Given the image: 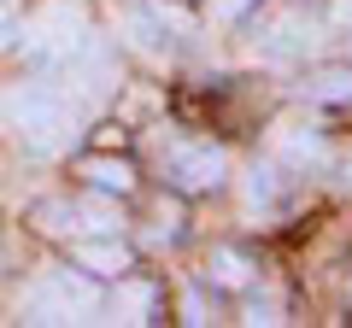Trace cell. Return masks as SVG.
<instances>
[{"instance_id": "4fadbf2b", "label": "cell", "mask_w": 352, "mask_h": 328, "mask_svg": "<svg viewBox=\"0 0 352 328\" xmlns=\"http://www.w3.org/2000/svg\"><path fill=\"white\" fill-rule=\"evenodd\" d=\"M252 6H258V0H206V18H212V24H241Z\"/></svg>"}, {"instance_id": "277c9868", "label": "cell", "mask_w": 352, "mask_h": 328, "mask_svg": "<svg viewBox=\"0 0 352 328\" xmlns=\"http://www.w3.org/2000/svg\"><path fill=\"white\" fill-rule=\"evenodd\" d=\"M159 164H164V182L182 194H212L217 182H223L229 159L223 147H212V141H188V135H170L159 147Z\"/></svg>"}, {"instance_id": "e0dca14e", "label": "cell", "mask_w": 352, "mask_h": 328, "mask_svg": "<svg viewBox=\"0 0 352 328\" xmlns=\"http://www.w3.org/2000/svg\"><path fill=\"white\" fill-rule=\"evenodd\" d=\"M182 311H188V323H212V316H206V305H200V293H188V299H182Z\"/></svg>"}, {"instance_id": "5bb4252c", "label": "cell", "mask_w": 352, "mask_h": 328, "mask_svg": "<svg viewBox=\"0 0 352 328\" xmlns=\"http://www.w3.org/2000/svg\"><path fill=\"white\" fill-rule=\"evenodd\" d=\"M247 323H282V293H258L247 305Z\"/></svg>"}, {"instance_id": "52a82bcc", "label": "cell", "mask_w": 352, "mask_h": 328, "mask_svg": "<svg viewBox=\"0 0 352 328\" xmlns=\"http://www.w3.org/2000/svg\"><path fill=\"white\" fill-rule=\"evenodd\" d=\"M76 264L94 276H124L129 270V246L124 240H76Z\"/></svg>"}, {"instance_id": "9c48e42d", "label": "cell", "mask_w": 352, "mask_h": 328, "mask_svg": "<svg viewBox=\"0 0 352 328\" xmlns=\"http://www.w3.org/2000/svg\"><path fill=\"white\" fill-rule=\"evenodd\" d=\"M206 276H212L217 288H247L252 281V258L235 253V246H217V253L206 258Z\"/></svg>"}, {"instance_id": "6da1fadb", "label": "cell", "mask_w": 352, "mask_h": 328, "mask_svg": "<svg viewBox=\"0 0 352 328\" xmlns=\"http://www.w3.org/2000/svg\"><path fill=\"white\" fill-rule=\"evenodd\" d=\"M0 117L24 141L30 152H59L65 141L76 135V112L59 89H41V82H24V89L0 94Z\"/></svg>"}, {"instance_id": "2e32d148", "label": "cell", "mask_w": 352, "mask_h": 328, "mask_svg": "<svg viewBox=\"0 0 352 328\" xmlns=\"http://www.w3.org/2000/svg\"><path fill=\"white\" fill-rule=\"evenodd\" d=\"M18 36V12H12V0H0V41H12Z\"/></svg>"}, {"instance_id": "8fae6325", "label": "cell", "mask_w": 352, "mask_h": 328, "mask_svg": "<svg viewBox=\"0 0 352 328\" xmlns=\"http://www.w3.org/2000/svg\"><path fill=\"white\" fill-rule=\"evenodd\" d=\"M36 223L47 229V235H71V229H82V223H76V205H65V200H47L36 211Z\"/></svg>"}, {"instance_id": "7a4b0ae2", "label": "cell", "mask_w": 352, "mask_h": 328, "mask_svg": "<svg viewBox=\"0 0 352 328\" xmlns=\"http://www.w3.org/2000/svg\"><path fill=\"white\" fill-rule=\"evenodd\" d=\"M82 47H88V12H82V0H47V6L24 24V53H30V65L47 71V76L65 71Z\"/></svg>"}, {"instance_id": "30bf717a", "label": "cell", "mask_w": 352, "mask_h": 328, "mask_svg": "<svg viewBox=\"0 0 352 328\" xmlns=\"http://www.w3.org/2000/svg\"><path fill=\"white\" fill-rule=\"evenodd\" d=\"M82 176L94 182L100 194H129V188H135V170H129L124 159H88V164H82Z\"/></svg>"}, {"instance_id": "7c38bea8", "label": "cell", "mask_w": 352, "mask_h": 328, "mask_svg": "<svg viewBox=\"0 0 352 328\" xmlns=\"http://www.w3.org/2000/svg\"><path fill=\"white\" fill-rule=\"evenodd\" d=\"M247 205H252V211H270V205H276V182H270V170H252V176H247Z\"/></svg>"}, {"instance_id": "9a60e30c", "label": "cell", "mask_w": 352, "mask_h": 328, "mask_svg": "<svg viewBox=\"0 0 352 328\" xmlns=\"http://www.w3.org/2000/svg\"><path fill=\"white\" fill-rule=\"evenodd\" d=\"M323 94H335V100H352V71H329V76H323Z\"/></svg>"}, {"instance_id": "8992f818", "label": "cell", "mask_w": 352, "mask_h": 328, "mask_svg": "<svg viewBox=\"0 0 352 328\" xmlns=\"http://www.w3.org/2000/svg\"><path fill=\"white\" fill-rule=\"evenodd\" d=\"M270 152L305 170V164H317V159H323V135H317V129H300V124H282L276 135H270Z\"/></svg>"}, {"instance_id": "3957f363", "label": "cell", "mask_w": 352, "mask_h": 328, "mask_svg": "<svg viewBox=\"0 0 352 328\" xmlns=\"http://www.w3.org/2000/svg\"><path fill=\"white\" fill-rule=\"evenodd\" d=\"M18 311L30 323H88V316L100 311V288L88 276H71V270H41L24 288Z\"/></svg>"}, {"instance_id": "ac0fdd59", "label": "cell", "mask_w": 352, "mask_h": 328, "mask_svg": "<svg viewBox=\"0 0 352 328\" xmlns=\"http://www.w3.org/2000/svg\"><path fill=\"white\" fill-rule=\"evenodd\" d=\"M346 182H352V159H346Z\"/></svg>"}, {"instance_id": "5b68a950", "label": "cell", "mask_w": 352, "mask_h": 328, "mask_svg": "<svg viewBox=\"0 0 352 328\" xmlns=\"http://www.w3.org/2000/svg\"><path fill=\"white\" fill-rule=\"evenodd\" d=\"M118 41H124V47H135L141 59H153V65L176 53L164 12H159V6H147V0H118Z\"/></svg>"}, {"instance_id": "d6986e66", "label": "cell", "mask_w": 352, "mask_h": 328, "mask_svg": "<svg viewBox=\"0 0 352 328\" xmlns=\"http://www.w3.org/2000/svg\"><path fill=\"white\" fill-rule=\"evenodd\" d=\"M346 293H352V276H346Z\"/></svg>"}, {"instance_id": "ba28073f", "label": "cell", "mask_w": 352, "mask_h": 328, "mask_svg": "<svg viewBox=\"0 0 352 328\" xmlns=\"http://www.w3.org/2000/svg\"><path fill=\"white\" fill-rule=\"evenodd\" d=\"M153 305H159V293H153L147 281H118V293H112L118 323H153Z\"/></svg>"}]
</instances>
